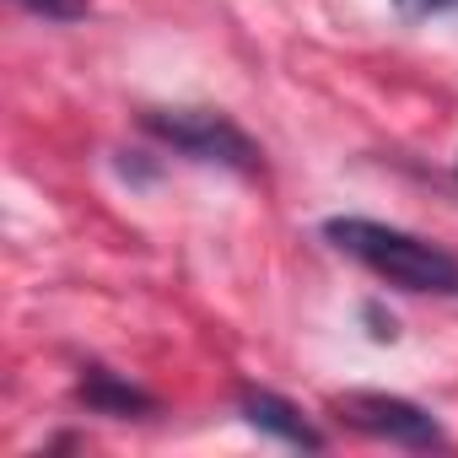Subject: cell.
<instances>
[{
    "label": "cell",
    "instance_id": "cell-8",
    "mask_svg": "<svg viewBox=\"0 0 458 458\" xmlns=\"http://www.w3.org/2000/svg\"><path fill=\"white\" fill-rule=\"evenodd\" d=\"M361 313H367V324H372V340H399V324H394V318H383V308H377V302H367Z\"/></svg>",
    "mask_w": 458,
    "mask_h": 458
},
{
    "label": "cell",
    "instance_id": "cell-2",
    "mask_svg": "<svg viewBox=\"0 0 458 458\" xmlns=\"http://www.w3.org/2000/svg\"><path fill=\"white\" fill-rule=\"evenodd\" d=\"M140 130L151 140L173 146L178 157L205 162V167H233V173H249V178L265 167V157L249 140V130L238 119H226L221 108H146Z\"/></svg>",
    "mask_w": 458,
    "mask_h": 458
},
{
    "label": "cell",
    "instance_id": "cell-5",
    "mask_svg": "<svg viewBox=\"0 0 458 458\" xmlns=\"http://www.w3.org/2000/svg\"><path fill=\"white\" fill-rule=\"evenodd\" d=\"M76 399L87 404V410H98V415H151L157 410V394H146V388H135V383H124V377H114L108 367H87V377L76 383Z\"/></svg>",
    "mask_w": 458,
    "mask_h": 458
},
{
    "label": "cell",
    "instance_id": "cell-7",
    "mask_svg": "<svg viewBox=\"0 0 458 458\" xmlns=\"http://www.w3.org/2000/svg\"><path fill=\"white\" fill-rule=\"evenodd\" d=\"M394 12H399L404 22H431V17L458 12V0H394Z\"/></svg>",
    "mask_w": 458,
    "mask_h": 458
},
{
    "label": "cell",
    "instance_id": "cell-6",
    "mask_svg": "<svg viewBox=\"0 0 458 458\" xmlns=\"http://www.w3.org/2000/svg\"><path fill=\"white\" fill-rule=\"evenodd\" d=\"M17 6L44 17V22H81L87 17V0H17Z\"/></svg>",
    "mask_w": 458,
    "mask_h": 458
},
{
    "label": "cell",
    "instance_id": "cell-4",
    "mask_svg": "<svg viewBox=\"0 0 458 458\" xmlns=\"http://www.w3.org/2000/svg\"><path fill=\"white\" fill-rule=\"evenodd\" d=\"M238 415H243L254 431H265V437H276V442H286V447L324 453V431H318L292 399H281V394H270V388H243V394H238Z\"/></svg>",
    "mask_w": 458,
    "mask_h": 458
},
{
    "label": "cell",
    "instance_id": "cell-3",
    "mask_svg": "<svg viewBox=\"0 0 458 458\" xmlns=\"http://www.w3.org/2000/svg\"><path fill=\"white\" fill-rule=\"evenodd\" d=\"M335 415H340L351 431H361V437H372V442L410 447V453H431V447H442V442H447L442 420H437L426 404L399 399V394L351 388V394H340V399H335Z\"/></svg>",
    "mask_w": 458,
    "mask_h": 458
},
{
    "label": "cell",
    "instance_id": "cell-1",
    "mask_svg": "<svg viewBox=\"0 0 458 458\" xmlns=\"http://www.w3.org/2000/svg\"><path fill=\"white\" fill-rule=\"evenodd\" d=\"M324 238L356 259L361 270H372L377 281L415 292V297H458V254L404 233V226L388 221H367V216H329Z\"/></svg>",
    "mask_w": 458,
    "mask_h": 458
}]
</instances>
